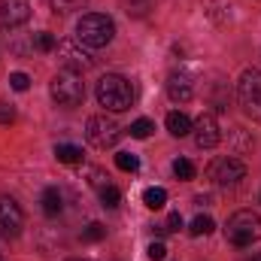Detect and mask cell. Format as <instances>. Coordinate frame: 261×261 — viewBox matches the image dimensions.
Here are the masks:
<instances>
[{
  "mask_svg": "<svg viewBox=\"0 0 261 261\" xmlns=\"http://www.w3.org/2000/svg\"><path fill=\"white\" fill-rule=\"evenodd\" d=\"M94 97L103 110L110 113H125L130 103H134V85L130 79L119 76V73H107L97 79V88H94Z\"/></svg>",
  "mask_w": 261,
  "mask_h": 261,
  "instance_id": "6da1fadb",
  "label": "cell"
},
{
  "mask_svg": "<svg viewBox=\"0 0 261 261\" xmlns=\"http://www.w3.org/2000/svg\"><path fill=\"white\" fill-rule=\"evenodd\" d=\"M113 37H116V24L103 12H88L76 21V40L88 49H103L113 43Z\"/></svg>",
  "mask_w": 261,
  "mask_h": 261,
  "instance_id": "7a4b0ae2",
  "label": "cell"
},
{
  "mask_svg": "<svg viewBox=\"0 0 261 261\" xmlns=\"http://www.w3.org/2000/svg\"><path fill=\"white\" fill-rule=\"evenodd\" d=\"M225 237H228V243L237 246V249L252 246L255 240H261V216L252 213V210H237V213L228 219V225H225Z\"/></svg>",
  "mask_w": 261,
  "mask_h": 261,
  "instance_id": "3957f363",
  "label": "cell"
},
{
  "mask_svg": "<svg viewBox=\"0 0 261 261\" xmlns=\"http://www.w3.org/2000/svg\"><path fill=\"white\" fill-rule=\"evenodd\" d=\"M49 91H52V100H55L58 107H79L82 97H85V82H82L79 73H73V70H61V73L52 76Z\"/></svg>",
  "mask_w": 261,
  "mask_h": 261,
  "instance_id": "277c9868",
  "label": "cell"
},
{
  "mask_svg": "<svg viewBox=\"0 0 261 261\" xmlns=\"http://www.w3.org/2000/svg\"><path fill=\"white\" fill-rule=\"evenodd\" d=\"M237 100L243 107V113L249 119L261 122V70L249 67L240 73V82H237Z\"/></svg>",
  "mask_w": 261,
  "mask_h": 261,
  "instance_id": "5b68a950",
  "label": "cell"
},
{
  "mask_svg": "<svg viewBox=\"0 0 261 261\" xmlns=\"http://www.w3.org/2000/svg\"><path fill=\"white\" fill-rule=\"evenodd\" d=\"M85 137L94 149H113L119 140H122V128L116 119H110L107 113L103 116H91L88 125H85Z\"/></svg>",
  "mask_w": 261,
  "mask_h": 261,
  "instance_id": "8992f818",
  "label": "cell"
},
{
  "mask_svg": "<svg viewBox=\"0 0 261 261\" xmlns=\"http://www.w3.org/2000/svg\"><path fill=\"white\" fill-rule=\"evenodd\" d=\"M210 179L222 189H234L240 179H246V164L240 158H219L210 167Z\"/></svg>",
  "mask_w": 261,
  "mask_h": 261,
  "instance_id": "52a82bcc",
  "label": "cell"
},
{
  "mask_svg": "<svg viewBox=\"0 0 261 261\" xmlns=\"http://www.w3.org/2000/svg\"><path fill=\"white\" fill-rule=\"evenodd\" d=\"M24 228V213L12 197H0V237L12 240Z\"/></svg>",
  "mask_w": 261,
  "mask_h": 261,
  "instance_id": "ba28073f",
  "label": "cell"
},
{
  "mask_svg": "<svg viewBox=\"0 0 261 261\" xmlns=\"http://www.w3.org/2000/svg\"><path fill=\"white\" fill-rule=\"evenodd\" d=\"M192 134H195L197 149H216L222 143V128H219V119L213 113H200Z\"/></svg>",
  "mask_w": 261,
  "mask_h": 261,
  "instance_id": "9c48e42d",
  "label": "cell"
},
{
  "mask_svg": "<svg viewBox=\"0 0 261 261\" xmlns=\"http://www.w3.org/2000/svg\"><path fill=\"white\" fill-rule=\"evenodd\" d=\"M55 49H58V58H61L64 70H73V73H79V70H88V67H94V58H91L85 49H79V43H73V40H64V43H58Z\"/></svg>",
  "mask_w": 261,
  "mask_h": 261,
  "instance_id": "30bf717a",
  "label": "cell"
},
{
  "mask_svg": "<svg viewBox=\"0 0 261 261\" xmlns=\"http://www.w3.org/2000/svg\"><path fill=\"white\" fill-rule=\"evenodd\" d=\"M31 18V0H0V21L3 28H18Z\"/></svg>",
  "mask_w": 261,
  "mask_h": 261,
  "instance_id": "8fae6325",
  "label": "cell"
},
{
  "mask_svg": "<svg viewBox=\"0 0 261 261\" xmlns=\"http://www.w3.org/2000/svg\"><path fill=\"white\" fill-rule=\"evenodd\" d=\"M167 97H170L173 103H186V100H192V97H195L192 79L182 76V73H173V76L167 79Z\"/></svg>",
  "mask_w": 261,
  "mask_h": 261,
  "instance_id": "7c38bea8",
  "label": "cell"
},
{
  "mask_svg": "<svg viewBox=\"0 0 261 261\" xmlns=\"http://www.w3.org/2000/svg\"><path fill=\"white\" fill-rule=\"evenodd\" d=\"M192 128H195V122H192L186 113L173 110V113L167 116V130H170L173 137H186V134H192Z\"/></svg>",
  "mask_w": 261,
  "mask_h": 261,
  "instance_id": "4fadbf2b",
  "label": "cell"
},
{
  "mask_svg": "<svg viewBox=\"0 0 261 261\" xmlns=\"http://www.w3.org/2000/svg\"><path fill=\"white\" fill-rule=\"evenodd\" d=\"M40 203H43V213H46V216H58V213L64 210V197H61V192H58L55 186H49V189L43 192Z\"/></svg>",
  "mask_w": 261,
  "mask_h": 261,
  "instance_id": "5bb4252c",
  "label": "cell"
},
{
  "mask_svg": "<svg viewBox=\"0 0 261 261\" xmlns=\"http://www.w3.org/2000/svg\"><path fill=\"white\" fill-rule=\"evenodd\" d=\"M55 158L61 164H82V149L73 146V143H58L55 146Z\"/></svg>",
  "mask_w": 261,
  "mask_h": 261,
  "instance_id": "9a60e30c",
  "label": "cell"
},
{
  "mask_svg": "<svg viewBox=\"0 0 261 261\" xmlns=\"http://www.w3.org/2000/svg\"><path fill=\"white\" fill-rule=\"evenodd\" d=\"M143 203H146L149 210H161V206L167 203V192H164V189H158V186H152V189H146V192H143Z\"/></svg>",
  "mask_w": 261,
  "mask_h": 261,
  "instance_id": "2e32d148",
  "label": "cell"
},
{
  "mask_svg": "<svg viewBox=\"0 0 261 261\" xmlns=\"http://www.w3.org/2000/svg\"><path fill=\"white\" fill-rule=\"evenodd\" d=\"M31 46H34L37 52H52V49L58 46V40H55V34H49V31H40V34H34Z\"/></svg>",
  "mask_w": 261,
  "mask_h": 261,
  "instance_id": "e0dca14e",
  "label": "cell"
},
{
  "mask_svg": "<svg viewBox=\"0 0 261 261\" xmlns=\"http://www.w3.org/2000/svg\"><path fill=\"white\" fill-rule=\"evenodd\" d=\"M213 228H216V222H213L210 216H195V219H192V228H189V234H192V237H206Z\"/></svg>",
  "mask_w": 261,
  "mask_h": 261,
  "instance_id": "ac0fdd59",
  "label": "cell"
},
{
  "mask_svg": "<svg viewBox=\"0 0 261 261\" xmlns=\"http://www.w3.org/2000/svg\"><path fill=\"white\" fill-rule=\"evenodd\" d=\"M155 6V0H125V12L134 15V18H143L149 15V9Z\"/></svg>",
  "mask_w": 261,
  "mask_h": 261,
  "instance_id": "d6986e66",
  "label": "cell"
},
{
  "mask_svg": "<svg viewBox=\"0 0 261 261\" xmlns=\"http://www.w3.org/2000/svg\"><path fill=\"white\" fill-rule=\"evenodd\" d=\"M173 173H176V179H182V182H189V179H195V164L189 161V158H176L173 161Z\"/></svg>",
  "mask_w": 261,
  "mask_h": 261,
  "instance_id": "ffe728a7",
  "label": "cell"
},
{
  "mask_svg": "<svg viewBox=\"0 0 261 261\" xmlns=\"http://www.w3.org/2000/svg\"><path fill=\"white\" fill-rule=\"evenodd\" d=\"M116 167L125 170V173H137V170H140V158H137L134 152H119V155H116Z\"/></svg>",
  "mask_w": 261,
  "mask_h": 261,
  "instance_id": "44dd1931",
  "label": "cell"
},
{
  "mask_svg": "<svg viewBox=\"0 0 261 261\" xmlns=\"http://www.w3.org/2000/svg\"><path fill=\"white\" fill-rule=\"evenodd\" d=\"M100 203H103L107 210H116V206L122 203V192H119L116 186H103V189H100Z\"/></svg>",
  "mask_w": 261,
  "mask_h": 261,
  "instance_id": "7402d4cb",
  "label": "cell"
},
{
  "mask_svg": "<svg viewBox=\"0 0 261 261\" xmlns=\"http://www.w3.org/2000/svg\"><path fill=\"white\" fill-rule=\"evenodd\" d=\"M152 130H155V125H152L149 119H137V122L130 125V137H134V140H146V137H152Z\"/></svg>",
  "mask_w": 261,
  "mask_h": 261,
  "instance_id": "603a6c76",
  "label": "cell"
},
{
  "mask_svg": "<svg viewBox=\"0 0 261 261\" xmlns=\"http://www.w3.org/2000/svg\"><path fill=\"white\" fill-rule=\"evenodd\" d=\"M85 3H88V0H52V9H55V12H61V15H67V12L85 9Z\"/></svg>",
  "mask_w": 261,
  "mask_h": 261,
  "instance_id": "cb8c5ba5",
  "label": "cell"
},
{
  "mask_svg": "<svg viewBox=\"0 0 261 261\" xmlns=\"http://www.w3.org/2000/svg\"><path fill=\"white\" fill-rule=\"evenodd\" d=\"M107 237V228L100 225V222H91L85 231H82V240H88V243H97V240H103Z\"/></svg>",
  "mask_w": 261,
  "mask_h": 261,
  "instance_id": "d4e9b609",
  "label": "cell"
},
{
  "mask_svg": "<svg viewBox=\"0 0 261 261\" xmlns=\"http://www.w3.org/2000/svg\"><path fill=\"white\" fill-rule=\"evenodd\" d=\"M9 85H12V91H28L31 88V76L28 73H9Z\"/></svg>",
  "mask_w": 261,
  "mask_h": 261,
  "instance_id": "484cf974",
  "label": "cell"
},
{
  "mask_svg": "<svg viewBox=\"0 0 261 261\" xmlns=\"http://www.w3.org/2000/svg\"><path fill=\"white\" fill-rule=\"evenodd\" d=\"M149 258L152 261H164L167 258V246H164V243H149Z\"/></svg>",
  "mask_w": 261,
  "mask_h": 261,
  "instance_id": "4316f807",
  "label": "cell"
},
{
  "mask_svg": "<svg viewBox=\"0 0 261 261\" xmlns=\"http://www.w3.org/2000/svg\"><path fill=\"white\" fill-rule=\"evenodd\" d=\"M179 228H182V216H179V213H170V216H167L164 231H179Z\"/></svg>",
  "mask_w": 261,
  "mask_h": 261,
  "instance_id": "83f0119b",
  "label": "cell"
},
{
  "mask_svg": "<svg viewBox=\"0 0 261 261\" xmlns=\"http://www.w3.org/2000/svg\"><path fill=\"white\" fill-rule=\"evenodd\" d=\"M15 119V113H12V107H6V103H0V125H9Z\"/></svg>",
  "mask_w": 261,
  "mask_h": 261,
  "instance_id": "f1b7e54d",
  "label": "cell"
},
{
  "mask_svg": "<svg viewBox=\"0 0 261 261\" xmlns=\"http://www.w3.org/2000/svg\"><path fill=\"white\" fill-rule=\"evenodd\" d=\"M246 261H261V252H258V255H252V258H246Z\"/></svg>",
  "mask_w": 261,
  "mask_h": 261,
  "instance_id": "f546056e",
  "label": "cell"
},
{
  "mask_svg": "<svg viewBox=\"0 0 261 261\" xmlns=\"http://www.w3.org/2000/svg\"><path fill=\"white\" fill-rule=\"evenodd\" d=\"M67 261H85V258H67Z\"/></svg>",
  "mask_w": 261,
  "mask_h": 261,
  "instance_id": "4dcf8cb0",
  "label": "cell"
}]
</instances>
